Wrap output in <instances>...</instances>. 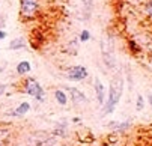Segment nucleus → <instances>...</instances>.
Segmentation results:
<instances>
[{
	"mask_svg": "<svg viewBox=\"0 0 152 146\" xmlns=\"http://www.w3.org/2000/svg\"><path fill=\"white\" fill-rule=\"evenodd\" d=\"M145 12L152 18V2H149V3H146V6H145Z\"/></svg>",
	"mask_w": 152,
	"mask_h": 146,
	"instance_id": "12",
	"label": "nucleus"
},
{
	"mask_svg": "<svg viewBox=\"0 0 152 146\" xmlns=\"http://www.w3.org/2000/svg\"><path fill=\"white\" fill-rule=\"evenodd\" d=\"M88 77V71H86L84 66H74L68 71V78L74 80V81H80L83 78Z\"/></svg>",
	"mask_w": 152,
	"mask_h": 146,
	"instance_id": "4",
	"label": "nucleus"
},
{
	"mask_svg": "<svg viewBox=\"0 0 152 146\" xmlns=\"http://www.w3.org/2000/svg\"><path fill=\"white\" fill-rule=\"evenodd\" d=\"M54 96H56V99H57L59 104H62V106H65V104H66V95H65L62 91H56Z\"/></svg>",
	"mask_w": 152,
	"mask_h": 146,
	"instance_id": "11",
	"label": "nucleus"
},
{
	"mask_svg": "<svg viewBox=\"0 0 152 146\" xmlns=\"http://www.w3.org/2000/svg\"><path fill=\"white\" fill-rule=\"evenodd\" d=\"M29 146H56V143L50 137H32L29 142Z\"/></svg>",
	"mask_w": 152,
	"mask_h": 146,
	"instance_id": "5",
	"label": "nucleus"
},
{
	"mask_svg": "<svg viewBox=\"0 0 152 146\" xmlns=\"http://www.w3.org/2000/svg\"><path fill=\"white\" fill-rule=\"evenodd\" d=\"M69 92H71L72 99H74L75 102H84V101H86V96H84L81 92H78L77 89H69Z\"/></svg>",
	"mask_w": 152,
	"mask_h": 146,
	"instance_id": "8",
	"label": "nucleus"
},
{
	"mask_svg": "<svg viewBox=\"0 0 152 146\" xmlns=\"http://www.w3.org/2000/svg\"><path fill=\"white\" fill-rule=\"evenodd\" d=\"M3 38H6V33H5V32H2V30H0V39H3Z\"/></svg>",
	"mask_w": 152,
	"mask_h": 146,
	"instance_id": "15",
	"label": "nucleus"
},
{
	"mask_svg": "<svg viewBox=\"0 0 152 146\" xmlns=\"http://www.w3.org/2000/svg\"><path fill=\"white\" fill-rule=\"evenodd\" d=\"M95 91H96V98H98V102L101 104H104V88H102V83L96 78L95 80Z\"/></svg>",
	"mask_w": 152,
	"mask_h": 146,
	"instance_id": "6",
	"label": "nucleus"
},
{
	"mask_svg": "<svg viewBox=\"0 0 152 146\" xmlns=\"http://www.w3.org/2000/svg\"><path fill=\"white\" fill-rule=\"evenodd\" d=\"M30 71V64L29 62H20L18 66H17V72L20 75H23V74H27Z\"/></svg>",
	"mask_w": 152,
	"mask_h": 146,
	"instance_id": "7",
	"label": "nucleus"
},
{
	"mask_svg": "<svg viewBox=\"0 0 152 146\" xmlns=\"http://www.w3.org/2000/svg\"><path fill=\"white\" fill-rule=\"evenodd\" d=\"M137 109H139V110L143 109V98H142L140 95H139V98H137Z\"/></svg>",
	"mask_w": 152,
	"mask_h": 146,
	"instance_id": "14",
	"label": "nucleus"
},
{
	"mask_svg": "<svg viewBox=\"0 0 152 146\" xmlns=\"http://www.w3.org/2000/svg\"><path fill=\"white\" fill-rule=\"evenodd\" d=\"M29 109H30L29 102H23V104H20V107L15 110V115H24V113L29 112Z\"/></svg>",
	"mask_w": 152,
	"mask_h": 146,
	"instance_id": "10",
	"label": "nucleus"
},
{
	"mask_svg": "<svg viewBox=\"0 0 152 146\" xmlns=\"http://www.w3.org/2000/svg\"><path fill=\"white\" fill-rule=\"evenodd\" d=\"M124 91V80L121 75H116L112 83H110V92H108V99L105 104V113H112L116 107V104L119 102Z\"/></svg>",
	"mask_w": 152,
	"mask_h": 146,
	"instance_id": "1",
	"label": "nucleus"
},
{
	"mask_svg": "<svg viewBox=\"0 0 152 146\" xmlns=\"http://www.w3.org/2000/svg\"><path fill=\"white\" fill-rule=\"evenodd\" d=\"M24 45H26L24 39L18 38V39L12 41V42H11V45H9V48H12V50H17V48H21V47H24Z\"/></svg>",
	"mask_w": 152,
	"mask_h": 146,
	"instance_id": "9",
	"label": "nucleus"
},
{
	"mask_svg": "<svg viewBox=\"0 0 152 146\" xmlns=\"http://www.w3.org/2000/svg\"><path fill=\"white\" fill-rule=\"evenodd\" d=\"M149 102H151V106H152V95H149Z\"/></svg>",
	"mask_w": 152,
	"mask_h": 146,
	"instance_id": "16",
	"label": "nucleus"
},
{
	"mask_svg": "<svg viewBox=\"0 0 152 146\" xmlns=\"http://www.w3.org/2000/svg\"><path fill=\"white\" fill-rule=\"evenodd\" d=\"M89 38H91V33H89L88 30H83V32H81V36H80V39L83 41V42H84V41H88Z\"/></svg>",
	"mask_w": 152,
	"mask_h": 146,
	"instance_id": "13",
	"label": "nucleus"
},
{
	"mask_svg": "<svg viewBox=\"0 0 152 146\" xmlns=\"http://www.w3.org/2000/svg\"><path fill=\"white\" fill-rule=\"evenodd\" d=\"M21 2V14L24 17H33L38 12V0H20Z\"/></svg>",
	"mask_w": 152,
	"mask_h": 146,
	"instance_id": "3",
	"label": "nucleus"
},
{
	"mask_svg": "<svg viewBox=\"0 0 152 146\" xmlns=\"http://www.w3.org/2000/svg\"><path fill=\"white\" fill-rule=\"evenodd\" d=\"M26 92L29 95L35 96L36 99H39V101L44 98V89H42L39 83L36 80H33V78H29L27 80V83H26Z\"/></svg>",
	"mask_w": 152,
	"mask_h": 146,
	"instance_id": "2",
	"label": "nucleus"
}]
</instances>
